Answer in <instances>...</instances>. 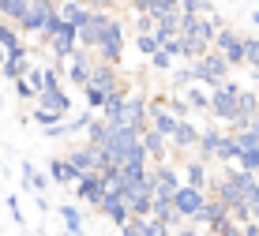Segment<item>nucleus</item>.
Segmentation results:
<instances>
[{
    "instance_id": "1",
    "label": "nucleus",
    "mask_w": 259,
    "mask_h": 236,
    "mask_svg": "<svg viewBox=\"0 0 259 236\" xmlns=\"http://www.w3.org/2000/svg\"><path fill=\"white\" fill-rule=\"evenodd\" d=\"M102 120L120 128H147V98L120 83V90H113L109 102L102 105Z\"/></svg>"
},
{
    "instance_id": "2",
    "label": "nucleus",
    "mask_w": 259,
    "mask_h": 236,
    "mask_svg": "<svg viewBox=\"0 0 259 236\" xmlns=\"http://www.w3.org/2000/svg\"><path fill=\"white\" fill-rule=\"evenodd\" d=\"M68 113H71V98H68L64 86H49V90H41V94L34 98V124H41V128L64 120Z\"/></svg>"
},
{
    "instance_id": "3",
    "label": "nucleus",
    "mask_w": 259,
    "mask_h": 236,
    "mask_svg": "<svg viewBox=\"0 0 259 236\" xmlns=\"http://www.w3.org/2000/svg\"><path fill=\"white\" fill-rule=\"evenodd\" d=\"M237 79H222V83L210 86V102H207V116L210 124H229L233 120V105H237Z\"/></svg>"
},
{
    "instance_id": "4",
    "label": "nucleus",
    "mask_w": 259,
    "mask_h": 236,
    "mask_svg": "<svg viewBox=\"0 0 259 236\" xmlns=\"http://www.w3.org/2000/svg\"><path fill=\"white\" fill-rule=\"evenodd\" d=\"M94 57L98 60H105V64H124V23L113 15L109 23H105V30H102V38H98L94 45Z\"/></svg>"
},
{
    "instance_id": "5",
    "label": "nucleus",
    "mask_w": 259,
    "mask_h": 236,
    "mask_svg": "<svg viewBox=\"0 0 259 236\" xmlns=\"http://www.w3.org/2000/svg\"><path fill=\"white\" fill-rule=\"evenodd\" d=\"M210 49L218 53L222 60H226L229 68H244V38H240L237 30H229L226 23L214 30V41H210Z\"/></svg>"
},
{
    "instance_id": "6",
    "label": "nucleus",
    "mask_w": 259,
    "mask_h": 236,
    "mask_svg": "<svg viewBox=\"0 0 259 236\" xmlns=\"http://www.w3.org/2000/svg\"><path fill=\"white\" fill-rule=\"evenodd\" d=\"M192 71H195V83L214 86V83H222V79H229V71H233V68H229L214 49H207V53H199V57L192 60Z\"/></svg>"
},
{
    "instance_id": "7",
    "label": "nucleus",
    "mask_w": 259,
    "mask_h": 236,
    "mask_svg": "<svg viewBox=\"0 0 259 236\" xmlns=\"http://www.w3.org/2000/svg\"><path fill=\"white\" fill-rule=\"evenodd\" d=\"M53 12H57V8H53V0H30L15 26H19L23 34H34V38H41V34H46V26H49V19H53Z\"/></svg>"
},
{
    "instance_id": "8",
    "label": "nucleus",
    "mask_w": 259,
    "mask_h": 236,
    "mask_svg": "<svg viewBox=\"0 0 259 236\" xmlns=\"http://www.w3.org/2000/svg\"><path fill=\"white\" fill-rule=\"evenodd\" d=\"M60 71L68 75V83H75V86H83L87 83V75H91V64H94V53L91 49H83V45H75V49L68 53L64 60H57Z\"/></svg>"
},
{
    "instance_id": "9",
    "label": "nucleus",
    "mask_w": 259,
    "mask_h": 236,
    "mask_svg": "<svg viewBox=\"0 0 259 236\" xmlns=\"http://www.w3.org/2000/svg\"><path fill=\"white\" fill-rule=\"evenodd\" d=\"M195 139H199V128L192 124V116H181V120L169 128V135H165V143L181 154V158L184 154H195Z\"/></svg>"
},
{
    "instance_id": "10",
    "label": "nucleus",
    "mask_w": 259,
    "mask_h": 236,
    "mask_svg": "<svg viewBox=\"0 0 259 236\" xmlns=\"http://www.w3.org/2000/svg\"><path fill=\"white\" fill-rule=\"evenodd\" d=\"M173 199V206H177V214L184 217V221H192L195 214H199V206H203V199H207V192H203V187H192V184H177V192L169 195Z\"/></svg>"
},
{
    "instance_id": "11",
    "label": "nucleus",
    "mask_w": 259,
    "mask_h": 236,
    "mask_svg": "<svg viewBox=\"0 0 259 236\" xmlns=\"http://www.w3.org/2000/svg\"><path fill=\"white\" fill-rule=\"evenodd\" d=\"M46 45H49V53H53L57 60H64L68 53L79 45V38H75V26H68L64 19H60V23H57V26H53V30L46 34Z\"/></svg>"
},
{
    "instance_id": "12",
    "label": "nucleus",
    "mask_w": 259,
    "mask_h": 236,
    "mask_svg": "<svg viewBox=\"0 0 259 236\" xmlns=\"http://www.w3.org/2000/svg\"><path fill=\"white\" fill-rule=\"evenodd\" d=\"M75 195H79L83 206H94L98 210V203H102V195H105V180L98 176V172H79L75 176Z\"/></svg>"
},
{
    "instance_id": "13",
    "label": "nucleus",
    "mask_w": 259,
    "mask_h": 236,
    "mask_svg": "<svg viewBox=\"0 0 259 236\" xmlns=\"http://www.w3.org/2000/svg\"><path fill=\"white\" fill-rule=\"evenodd\" d=\"M139 147H143V154H147L150 165L169 158V143H165V135H162V131H154L150 124H147V128H139Z\"/></svg>"
},
{
    "instance_id": "14",
    "label": "nucleus",
    "mask_w": 259,
    "mask_h": 236,
    "mask_svg": "<svg viewBox=\"0 0 259 236\" xmlns=\"http://www.w3.org/2000/svg\"><path fill=\"white\" fill-rule=\"evenodd\" d=\"M98 210H102L105 217H109L113 225H124V221L132 217L128 203H124V195L117 192V187H105V195H102V203H98Z\"/></svg>"
},
{
    "instance_id": "15",
    "label": "nucleus",
    "mask_w": 259,
    "mask_h": 236,
    "mask_svg": "<svg viewBox=\"0 0 259 236\" xmlns=\"http://www.w3.org/2000/svg\"><path fill=\"white\" fill-rule=\"evenodd\" d=\"M87 83H94V86H102V90H120L124 79H120V68H117V64H105V60H98V57H94Z\"/></svg>"
},
{
    "instance_id": "16",
    "label": "nucleus",
    "mask_w": 259,
    "mask_h": 236,
    "mask_svg": "<svg viewBox=\"0 0 259 236\" xmlns=\"http://www.w3.org/2000/svg\"><path fill=\"white\" fill-rule=\"evenodd\" d=\"M210 161H203V158H192V161H184V172H181V180L184 184H192V187H203L207 192V184H210Z\"/></svg>"
},
{
    "instance_id": "17",
    "label": "nucleus",
    "mask_w": 259,
    "mask_h": 236,
    "mask_svg": "<svg viewBox=\"0 0 259 236\" xmlns=\"http://www.w3.org/2000/svg\"><path fill=\"white\" fill-rule=\"evenodd\" d=\"M181 90V98L188 102V109L192 113H207V102H210V86H203V83H184V86H177Z\"/></svg>"
},
{
    "instance_id": "18",
    "label": "nucleus",
    "mask_w": 259,
    "mask_h": 236,
    "mask_svg": "<svg viewBox=\"0 0 259 236\" xmlns=\"http://www.w3.org/2000/svg\"><path fill=\"white\" fill-rule=\"evenodd\" d=\"M53 8H57V15H60L68 26H79V23L87 19V12H91V4H87V0H53Z\"/></svg>"
},
{
    "instance_id": "19",
    "label": "nucleus",
    "mask_w": 259,
    "mask_h": 236,
    "mask_svg": "<svg viewBox=\"0 0 259 236\" xmlns=\"http://www.w3.org/2000/svg\"><path fill=\"white\" fill-rule=\"evenodd\" d=\"M30 64H34V53L30 49H15V53H8V57H4L0 71H4V79H19Z\"/></svg>"
},
{
    "instance_id": "20",
    "label": "nucleus",
    "mask_w": 259,
    "mask_h": 236,
    "mask_svg": "<svg viewBox=\"0 0 259 236\" xmlns=\"http://www.w3.org/2000/svg\"><path fill=\"white\" fill-rule=\"evenodd\" d=\"M68 161H71V169H75V172H94V165H98V150H94V147H79V150L68 154Z\"/></svg>"
},
{
    "instance_id": "21",
    "label": "nucleus",
    "mask_w": 259,
    "mask_h": 236,
    "mask_svg": "<svg viewBox=\"0 0 259 236\" xmlns=\"http://www.w3.org/2000/svg\"><path fill=\"white\" fill-rule=\"evenodd\" d=\"M75 176H79V172L71 169L68 158H53L49 161V180H53V184H75Z\"/></svg>"
},
{
    "instance_id": "22",
    "label": "nucleus",
    "mask_w": 259,
    "mask_h": 236,
    "mask_svg": "<svg viewBox=\"0 0 259 236\" xmlns=\"http://www.w3.org/2000/svg\"><path fill=\"white\" fill-rule=\"evenodd\" d=\"M57 217H60V225H64V232H83V214H79V206H68V203H60L57 206Z\"/></svg>"
},
{
    "instance_id": "23",
    "label": "nucleus",
    "mask_w": 259,
    "mask_h": 236,
    "mask_svg": "<svg viewBox=\"0 0 259 236\" xmlns=\"http://www.w3.org/2000/svg\"><path fill=\"white\" fill-rule=\"evenodd\" d=\"M0 45H4V53H15V49H26L23 45V30L15 23H0Z\"/></svg>"
},
{
    "instance_id": "24",
    "label": "nucleus",
    "mask_w": 259,
    "mask_h": 236,
    "mask_svg": "<svg viewBox=\"0 0 259 236\" xmlns=\"http://www.w3.org/2000/svg\"><path fill=\"white\" fill-rule=\"evenodd\" d=\"M229 165H237V169H244V172H259V143H255V147L237 150V158L229 161Z\"/></svg>"
},
{
    "instance_id": "25",
    "label": "nucleus",
    "mask_w": 259,
    "mask_h": 236,
    "mask_svg": "<svg viewBox=\"0 0 259 236\" xmlns=\"http://www.w3.org/2000/svg\"><path fill=\"white\" fill-rule=\"evenodd\" d=\"M83 94H87V109H91V113H102V105L109 102L113 90H102V86H94V83H83Z\"/></svg>"
},
{
    "instance_id": "26",
    "label": "nucleus",
    "mask_w": 259,
    "mask_h": 236,
    "mask_svg": "<svg viewBox=\"0 0 259 236\" xmlns=\"http://www.w3.org/2000/svg\"><path fill=\"white\" fill-rule=\"evenodd\" d=\"M233 158H237V143H233L229 131H222V143H218V150H214V161H218V165H229Z\"/></svg>"
},
{
    "instance_id": "27",
    "label": "nucleus",
    "mask_w": 259,
    "mask_h": 236,
    "mask_svg": "<svg viewBox=\"0 0 259 236\" xmlns=\"http://www.w3.org/2000/svg\"><path fill=\"white\" fill-rule=\"evenodd\" d=\"M158 45H162V41H158V34H154V30H139V34H136V49L143 53V57H150Z\"/></svg>"
},
{
    "instance_id": "28",
    "label": "nucleus",
    "mask_w": 259,
    "mask_h": 236,
    "mask_svg": "<svg viewBox=\"0 0 259 236\" xmlns=\"http://www.w3.org/2000/svg\"><path fill=\"white\" fill-rule=\"evenodd\" d=\"M26 12V0H0V15L8 23H19V15Z\"/></svg>"
},
{
    "instance_id": "29",
    "label": "nucleus",
    "mask_w": 259,
    "mask_h": 236,
    "mask_svg": "<svg viewBox=\"0 0 259 236\" xmlns=\"http://www.w3.org/2000/svg\"><path fill=\"white\" fill-rule=\"evenodd\" d=\"M244 64L259 75V38H244Z\"/></svg>"
},
{
    "instance_id": "30",
    "label": "nucleus",
    "mask_w": 259,
    "mask_h": 236,
    "mask_svg": "<svg viewBox=\"0 0 259 236\" xmlns=\"http://www.w3.org/2000/svg\"><path fill=\"white\" fill-rule=\"evenodd\" d=\"M23 184H26V187H34V192H46L49 180L41 176V172H34V165H23Z\"/></svg>"
},
{
    "instance_id": "31",
    "label": "nucleus",
    "mask_w": 259,
    "mask_h": 236,
    "mask_svg": "<svg viewBox=\"0 0 259 236\" xmlns=\"http://www.w3.org/2000/svg\"><path fill=\"white\" fill-rule=\"evenodd\" d=\"M147 60H150V68H154V71H169V68H173V64H177V60H173V57H169V53H165V49H154V53H150V57H147Z\"/></svg>"
},
{
    "instance_id": "32",
    "label": "nucleus",
    "mask_w": 259,
    "mask_h": 236,
    "mask_svg": "<svg viewBox=\"0 0 259 236\" xmlns=\"http://www.w3.org/2000/svg\"><path fill=\"white\" fill-rule=\"evenodd\" d=\"M177 4H181V0H147L143 12H147V15H162V12H173Z\"/></svg>"
},
{
    "instance_id": "33",
    "label": "nucleus",
    "mask_w": 259,
    "mask_h": 236,
    "mask_svg": "<svg viewBox=\"0 0 259 236\" xmlns=\"http://www.w3.org/2000/svg\"><path fill=\"white\" fill-rule=\"evenodd\" d=\"M177 8H181V12H195V15H207V12H214V8H210V0H181Z\"/></svg>"
},
{
    "instance_id": "34",
    "label": "nucleus",
    "mask_w": 259,
    "mask_h": 236,
    "mask_svg": "<svg viewBox=\"0 0 259 236\" xmlns=\"http://www.w3.org/2000/svg\"><path fill=\"white\" fill-rule=\"evenodd\" d=\"M169 236H203V229L195 221H181L177 229H169Z\"/></svg>"
},
{
    "instance_id": "35",
    "label": "nucleus",
    "mask_w": 259,
    "mask_h": 236,
    "mask_svg": "<svg viewBox=\"0 0 259 236\" xmlns=\"http://www.w3.org/2000/svg\"><path fill=\"white\" fill-rule=\"evenodd\" d=\"M15 90H19V98H23V102H34V90L26 86L23 79H15Z\"/></svg>"
},
{
    "instance_id": "36",
    "label": "nucleus",
    "mask_w": 259,
    "mask_h": 236,
    "mask_svg": "<svg viewBox=\"0 0 259 236\" xmlns=\"http://www.w3.org/2000/svg\"><path fill=\"white\" fill-rule=\"evenodd\" d=\"M240 236H259V225L248 217V221H240Z\"/></svg>"
},
{
    "instance_id": "37",
    "label": "nucleus",
    "mask_w": 259,
    "mask_h": 236,
    "mask_svg": "<svg viewBox=\"0 0 259 236\" xmlns=\"http://www.w3.org/2000/svg\"><path fill=\"white\" fill-rule=\"evenodd\" d=\"M8 210L15 214V221H19V225L26 221V217H23V210H19V203H15V195H8Z\"/></svg>"
},
{
    "instance_id": "38",
    "label": "nucleus",
    "mask_w": 259,
    "mask_h": 236,
    "mask_svg": "<svg viewBox=\"0 0 259 236\" xmlns=\"http://www.w3.org/2000/svg\"><path fill=\"white\" fill-rule=\"evenodd\" d=\"M124 4H128L132 12H143V4H147V0H124Z\"/></svg>"
},
{
    "instance_id": "39",
    "label": "nucleus",
    "mask_w": 259,
    "mask_h": 236,
    "mask_svg": "<svg viewBox=\"0 0 259 236\" xmlns=\"http://www.w3.org/2000/svg\"><path fill=\"white\" fill-rule=\"evenodd\" d=\"M252 131H255V135H259V113H255V120H252Z\"/></svg>"
},
{
    "instance_id": "40",
    "label": "nucleus",
    "mask_w": 259,
    "mask_h": 236,
    "mask_svg": "<svg viewBox=\"0 0 259 236\" xmlns=\"http://www.w3.org/2000/svg\"><path fill=\"white\" fill-rule=\"evenodd\" d=\"M252 221H255V225H259V206H255V214H252Z\"/></svg>"
},
{
    "instance_id": "41",
    "label": "nucleus",
    "mask_w": 259,
    "mask_h": 236,
    "mask_svg": "<svg viewBox=\"0 0 259 236\" xmlns=\"http://www.w3.org/2000/svg\"><path fill=\"white\" fill-rule=\"evenodd\" d=\"M4 57H8V53H4V45H0V64H4Z\"/></svg>"
},
{
    "instance_id": "42",
    "label": "nucleus",
    "mask_w": 259,
    "mask_h": 236,
    "mask_svg": "<svg viewBox=\"0 0 259 236\" xmlns=\"http://www.w3.org/2000/svg\"><path fill=\"white\" fill-rule=\"evenodd\" d=\"M252 19H255V23H259V8H255V12H252Z\"/></svg>"
},
{
    "instance_id": "43",
    "label": "nucleus",
    "mask_w": 259,
    "mask_h": 236,
    "mask_svg": "<svg viewBox=\"0 0 259 236\" xmlns=\"http://www.w3.org/2000/svg\"><path fill=\"white\" fill-rule=\"evenodd\" d=\"M0 23H4V15H0Z\"/></svg>"
}]
</instances>
